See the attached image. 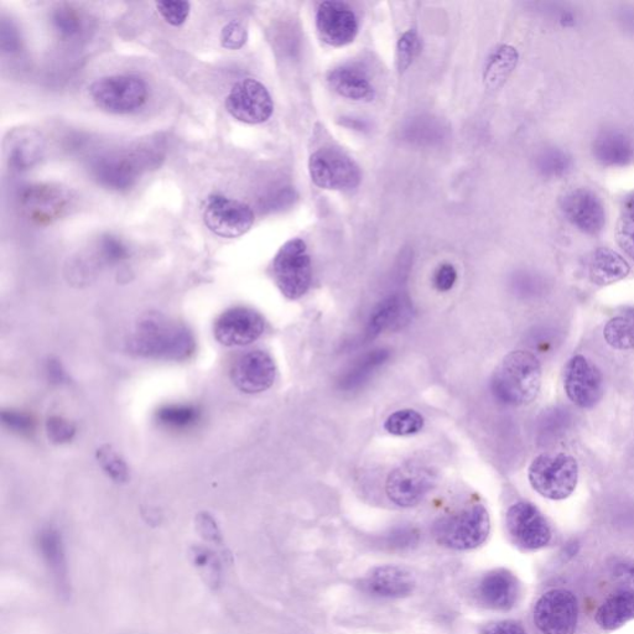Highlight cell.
<instances>
[{
	"label": "cell",
	"mask_w": 634,
	"mask_h": 634,
	"mask_svg": "<svg viewBox=\"0 0 634 634\" xmlns=\"http://www.w3.org/2000/svg\"><path fill=\"white\" fill-rule=\"evenodd\" d=\"M131 344L139 356L165 361H184L196 347L194 336L186 326L157 313L139 320Z\"/></svg>",
	"instance_id": "6da1fadb"
},
{
	"label": "cell",
	"mask_w": 634,
	"mask_h": 634,
	"mask_svg": "<svg viewBox=\"0 0 634 634\" xmlns=\"http://www.w3.org/2000/svg\"><path fill=\"white\" fill-rule=\"evenodd\" d=\"M542 387V366L533 353L513 351L503 358L491 379L493 396L501 403L522 407L537 398Z\"/></svg>",
	"instance_id": "7a4b0ae2"
},
{
	"label": "cell",
	"mask_w": 634,
	"mask_h": 634,
	"mask_svg": "<svg viewBox=\"0 0 634 634\" xmlns=\"http://www.w3.org/2000/svg\"><path fill=\"white\" fill-rule=\"evenodd\" d=\"M163 160L160 150L149 145L118 150L93 160L91 173L107 189L129 190L149 169L158 168Z\"/></svg>",
	"instance_id": "3957f363"
},
{
	"label": "cell",
	"mask_w": 634,
	"mask_h": 634,
	"mask_svg": "<svg viewBox=\"0 0 634 634\" xmlns=\"http://www.w3.org/2000/svg\"><path fill=\"white\" fill-rule=\"evenodd\" d=\"M491 532L490 514L482 504H471L434 523L436 542L445 548L471 550L481 547Z\"/></svg>",
	"instance_id": "277c9868"
},
{
	"label": "cell",
	"mask_w": 634,
	"mask_h": 634,
	"mask_svg": "<svg viewBox=\"0 0 634 634\" xmlns=\"http://www.w3.org/2000/svg\"><path fill=\"white\" fill-rule=\"evenodd\" d=\"M529 482L540 496L561 501L573 495L579 481L578 462L566 454H543L529 467Z\"/></svg>",
	"instance_id": "5b68a950"
},
{
	"label": "cell",
	"mask_w": 634,
	"mask_h": 634,
	"mask_svg": "<svg viewBox=\"0 0 634 634\" xmlns=\"http://www.w3.org/2000/svg\"><path fill=\"white\" fill-rule=\"evenodd\" d=\"M90 96L96 106L111 114L137 112L148 100V86L135 75L103 77L92 83Z\"/></svg>",
	"instance_id": "8992f818"
},
{
	"label": "cell",
	"mask_w": 634,
	"mask_h": 634,
	"mask_svg": "<svg viewBox=\"0 0 634 634\" xmlns=\"http://www.w3.org/2000/svg\"><path fill=\"white\" fill-rule=\"evenodd\" d=\"M273 275L285 298L296 300L308 293L313 270L303 239H291L279 249L273 261Z\"/></svg>",
	"instance_id": "52a82bcc"
},
{
	"label": "cell",
	"mask_w": 634,
	"mask_h": 634,
	"mask_svg": "<svg viewBox=\"0 0 634 634\" xmlns=\"http://www.w3.org/2000/svg\"><path fill=\"white\" fill-rule=\"evenodd\" d=\"M19 202L31 222L48 226L69 215L75 204V194L65 186L35 184L25 187Z\"/></svg>",
	"instance_id": "ba28073f"
},
{
	"label": "cell",
	"mask_w": 634,
	"mask_h": 634,
	"mask_svg": "<svg viewBox=\"0 0 634 634\" xmlns=\"http://www.w3.org/2000/svg\"><path fill=\"white\" fill-rule=\"evenodd\" d=\"M533 620L543 634H574L579 623L578 599L569 590L545 592L534 606Z\"/></svg>",
	"instance_id": "9c48e42d"
},
{
	"label": "cell",
	"mask_w": 634,
	"mask_h": 634,
	"mask_svg": "<svg viewBox=\"0 0 634 634\" xmlns=\"http://www.w3.org/2000/svg\"><path fill=\"white\" fill-rule=\"evenodd\" d=\"M311 180L325 190L348 191L361 183V171L350 157L340 150H317L309 161Z\"/></svg>",
	"instance_id": "30bf717a"
},
{
	"label": "cell",
	"mask_w": 634,
	"mask_h": 634,
	"mask_svg": "<svg viewBox=\"0 0 634 634\" xmlns=\"http://www.w3.org/2000/svg\"><path fill=\"white\" fill-rule=\"evenodd\" d=\"M438 482L430 467L408 462L389 474L386 492L389 500L402 508L418 506L434 490Z\"/></svg>",
	"instance_id": "8fae6325"
},
{
	"label": "cell",
	"mask_w": 634,
	"mask_h": 634,
	"mask_svg": "<svg viewBox=\"0 0 634 634\" xmlns=\"http://www.w3.org/2000/svg\"><path fill=\"white\" fill-rule=\"evenodd\" d=\"M207 228L216 236L238 238L251 230L256 216L251 207L226 196L213 195L204 212Z\"/></svg>",
	"instance_id": "7c38bea8"
},
{
	"label": "cell",
	"mask_w": 634,
	"mask_h": 634,
	"mask_svg": "<svg viewBox=\"0 0 634 634\" xmlns=\"http://www.w3.org/2000/svg\"><path fill=\"white\" fill-rule=\"evenodd\" d=\"M226 108L239 122L262 124L272 117L274 103L269 91L261 82L244 79L233 86L226 100Z\"/></svg>",
	"instance_id": "4fadbf2b"
},
{
	"label": "cell",
	"mask_w": 634,
	"mask_h": 634,
	"mask_svg": "<svg viewBox=\"0 0 634 634\" xmlns=\"http://www.w3.org/2000/svg\"><path fill=\"white\" fill-rule=\"evenodd\" d=\"M564 388L571 402L579 408L591 409L604 397V377L586 357L574 356L565 368Z\"/></svg>",
	"instance_id": "5bb4252c"
},
{
	"label": "cell",
	"mask_w": 634,
	"mask_h": 634,
	"mask_svg": "<svg viewBox=\"0 0 634 634\" xmlns=\"http://www.w3.org/2000/svg\"><path fill=\"white\" fill-rule=\"evenodd\" d=\"M506 524L514 543L523 549H543L552 540V529L547 519L532 503L513 504L508 509Z\"/></svg>",
	"instance_id": "9a60e30c"
},
{
	"label": "cell",
	"mask_w": 634,
	"mask_h": 634,
	"mask_svg": "<svg viewBox=\"0 0 634 634\" xmlns=\"http://www.w3.org/2000/svg\"><path fill=\"white\" fill-rule=\"evenodd\" d=\"M566 220L585 235H599L606 226L604 202L594 191L580 187L563 196L560 202Z\"/></svg>",
	"instance_id": "2e32d148"
},
{
	"label": "cell",
	"mask_w": 634,
	"mask_h": 634,
	"mask_svg": "<svg viewBox=\"0 0 634 634\" xmlns=\"http://www.w3.org/2000/svg\"><path fill=\"white\" fill-rule=\"evenodd\" d=\"M265 322L261 315L248 308L225 311L215 322V337L227 347L247 346L263 335Z\"/></svg>",
	"instance_id": "e0dca14e"
},
{
	"label": "cell",
	"mask_w": 634,
	"mask_h": 634,
	"mask_svg": "<svg viewBox=\"0 0 634 634\" xmlns=\"http://www.w3.org/2000/svg\"><path fill=\"white\" fill-rule=\"evenodd\" d=\"M277 377L273 358L264 351L243 353L233 363L231 379L239 391L258 394L268 391Z\"/></svg>",
	"instance_id": "ac0fdd59"
},
{
	"label": "cell",
	"mask_w": 634,
	"mask_h": 634,
	"mask_svg": "<svg viewBox=\"0 0 634 634\" xmlns=\"http://www.w3.org/2000/svg\"><path fill=\"white\" fill-rule=\"evenodd\" d=\"M316 27L326 44L342 48L355 41L358 34L356 14L346 3L329 0L320 4Z\"/></svg>",
	"instance_id": "d6986e66"
},
{
	"label": "cell",
	"mask_w": 634,
	"mask_h": 634,
	"mask_svg": "<svg viewBox=\"0 0 634 634\" xmlns=\"http://www.w3.org/2000/svg\"><path fill=\"white\" fill-rule=\"evenodd\" d=\"M521 586L516 576L506 569H496L482 576L475 596L482 607L493 611H509L517 605Z\"/></svg>",
	"instance_id": "ffe728a7"
},
{
	"label": "cell",
	"mask_w": 634,
	"mask_h": 634,
	"mask_svg": "<svg viewBox=\"0 0 634 634\" xmlns=\"http://www.w3.org/2000/svg\"><path fill=\"white\" fill-rule=\"evenodd\" d=\"M415 586L417 579L412 570L397 565L379 566L363 580V589L382 599H403L413 594Z\"/></svg>",
	"instance_id": "44dd1931"
},
{
	"label": "cell",
	"mask_w": 634,
	"mask_h": 634,
	"mask_svg": "<svg viewBox=\"0 0 634 634\" xmlns=\"http://www.w3.org/2000/svg\"><path fill=\"white\" fill-rule=\"evenodd\" d=\"M36 547H38L41 558L53 575L60 594L69 596V569H67L64 539H62L59 529L54 527L41 529L36 535Z\"/></svg>",
	"instance_id": "7402d4cb"
},
{
	"label": "cell",
	"mask_w": 634,
	"mask_h": 634,
	"mask_svg": "<svg viewBox=\"0 0 634 634\" xmlns=\"http://www.w3.org/2000/svg\"><path fill=\"white\" fill-rule=\"evenodd\" d=\"M592 153L607 168H625L634 161V139L620 129H606L597 134Z\"/></svg>",
	"instance_id": "603a6c76"
},
{
	"label": "cell",
	"mask_w": 634,
	"mask_h": 634,
	"mask_svg": "<svg viewBox=\"0 0 634 634\" xmlns=\"http://www.w3.org/2000/svg\"><path fill=\"white\" fill-rule=\"evenodd\" d=\"M45 142L43 135L34 129H19L9 135L5 143V154L12 168L29 170L43 158Z\"/></svg>",
	"instance_id": "cb8c5ba5"
},
{
	"label": "cell",
	"mask_w": 634,
	"mask_h": 634,
	"mask_svg": "<svg viewBox=\"0 0 634 634\" xmlns=\"http://www.w3.org/2000/svg\"><path fill=\"white\" fill-rule=\"evenodd\" d=\"M587 265L591 282L600 287L620 282L631 270L625 259L610 248L595 249Z\"/></svg>",
	"instance_id": "d4e9b609"
},
{
	"label": "cell",
	"mask_w": 634,
	"mask_h": 634,
	"mask_svg": "<svg viewBox=\"0 0 634 634\" xmlns=\"http://www.w3.org/2000/svg\"><path fill=\"white\" fill-rule=\"evenodd\" d=\"M412 309L402 296H389L379 304L368 322L367 336L372 339L383 331L397 330L408 324Z\"/></svg>",
	"instance_id": "484cf974"
},
{
	"label": "cell",
	"mask_w": 634,
	"mask_h": 634,
	"mask_svg": "<svg viewBox=\"0 0 634 634\" xmlns=\"http://www.w3.org/2000/svg\"><path fill=\"white\" fill-rule=\"evenodd\" d=\"M634 618V592L622 589L599 607L595 621L602 630L615 631Z\"/></svg>",
	"instance_id": "4316f807"
},
{
	"label": "cell",
	"mask_w": 634,
	"mask_h": 634,
	"mask_svg": "<svg viewBox=\"0 0 634 634\" xmlns=\"http://www.w3.org/2000/svg\"><path fill=\"white\" fill-rule=\"evenodd\" d=\"M329 83L340 96L353 101H371L374 88L363 72L353 67H339L329 75Z\"/></svg>",
	"instance_id": "83f0119b"
},
{
	"label": "cell",
	"mask_w": 634,
	"mask_h": 634,
	"mask_svg": "<svg viewBox=\"0 0 634 634\" xmlns=\"http://www.w3.org/2000/svg\"><path fill=\"white\" fill-rule=\"evenodd\" d=\"M518 51L511 45H501L493 51L487 61L485 85L490 91L500 90L518 64Z\"/></svg>",
	"instance_id": "f1b7e54d"
},
{
	"label": "cell",
	"mask_w": 634,
	"mask_h": 634,
	"mask_svg": "<svg viewBox=\"0 0 634 634\" xmlns=\"http://www.w3.org/2000/svg\"><path fill=\"white\" fill-rule=\"evenodd\" d=\"M573 166V157L555 145L545 147L535 155V169L545 179L564 178L573 170Z\"/></svg>",
	"instance_id": "f546056e"
},
{
	"label": "cell",
	"mask_w": 634,
	"mask_h": 634,
	"mask_svg": "<svg viewBox=\"0 0 634 634\" xmlns=\"http://www.w3.org/2000/svg\"><path fill=\"white\" fill-rule=\"evenodd\" d=\"M607 344L616 350L634 348V309H628L620 316L607 322L604 330Z\"/></svg>",
	"instance_id": "4dcf8cb0"
},
{
	"label": "cell",
	"mask_w": 634,
	"mask_h": 634,
	"mask_svg": "<svg viewBox=\"0 0 634 634\" xmlns=\"http://www.w3.org/2000/svg\"><path fill=\"white\" fill-rule=\"evenodd\" d=\"M51 24L60 38L72 40L79 38L82 31L85 30V18L80 9L72 7V5H59L54 12L51 13Z\"/></svg>",
	"instance_id": "1f68e13d"
},
{
	"label": "cell",
	"mask_w": 634,
	"mask_h": 634,
	"mask_svg": "<svg viewBox=\"0 0 634 634\" xmlns=\"http://www.w3.org/2000/svg\"><path fill=\"white\" fill-rule=\"evenodd\" d=\"M157 420L165 428L186 430L199 423L200 410L192 405H166L158 410Z\"/></svg>",
	"instance_id": "d6a6232c"
},
{
	"label": "cell",
	"mask_w": 634,
	"mask_h": 634,
	"mask_svg": "<svg viewBox=\"0 0 634 634\" xmlns=\"http://www.w3.org/2000/svg\"><path fill=\"white\" fill-rule=\"evenodd\" d=\"M192 564L199 569L202 578L211 589H218L222 582V565L220 556L211 549L194 547L190 552Z\"/></svg>",
	"instance_id": "836d02e7"
},
{
	"label": "cell",
	"mask_w": 634,
	"mask_h": 634,
	"mask_svg": "<svg viewBox=\"0 0 634 634\" xmlns=\"http://www.w3.org/2000/svg\"><path fill=\"white\" fill-rule=\"evenodd\" d=\"M424 424L422 414L413 409H403L389 415L384 423V429L392 435L408 436L418 434L419 431L423 430Z\"/></svg>",
	"instance_id": "e575fe53"
},
{
	"label": "cell",
	"mask_w": 634,
	"mask_h": 634,
	"mask_svg": "<svg viewBox=\"0 0 634 634\" xmlns=\"http://www.w3.org/2000/svg\"><path fill=\"white\" fill-rule=\"evenodd\" d=\"M388 356L389 353L387 351L378 350L362 358V360L347 373L344 382H342V386L347 389L360 386L361 383L365 382L366 379L371 376L376 368L383 365Z\"/></svg>",
	"instance_id": "d590c367"
},
{
	"label": "cell",
	"mask_w": 634,
	"mask_h": 634,
	"mask_svg": "<svg viewBox=\"0 0 634 634\" xmlns=\"http://www.w3.org/2000/svg\"><path fill=\"white\" fill-rule=\"evenodd\" d=\"M540 12L561 28L571 29L578 27L581 22L579 10L573 5L559 2L538 4Z\"/></svg>",
	"instance_id": "8d00e7d4"
},
{
	"label": "cell",
	"mask_w": 634,
	"mask_h": 634,
	"mask_svg": "<svg viewBox=\"0 0 634 634\" xmlns=\"http://www.w3.org/2000/svg\"><path fill=\"white\" fill-rule=\"evenodd\" d=\"M419 53L420 39L417 31L408 30L400 36L397 44V67L400 74H404L413 65Z\"/></svg>",
	"instance_id": "74e56055"
},
{
	"label": "cell",
	"mask_w": 634,
	"mask_h": 634,
	"mask_svg": "<svg viewBox=\"0 0 634 634\" xmlns=\"http://www.w3.org/2000/svg\"><path fill=\"white\" fill-rule=\"evenodd\" d=\"M97 254L103 263L118 264L129 257V249L122 239L106 235L102 236L97 243Z\"/></svg>",
	"instance_id": "f35d334b"
},
{
	"label": "cell",
	"mask_w": 634,
	"mask_h": 634,
	"mask_svg": "<svg viewBox=\"0 0 634 634\" xmlns=\"http://www.w3.org/2000/svg\"><path fill=\"white\" fill-rule=\"evenodd\" d=\"M98 461L107 475L117 482L128 480V469L124 461L109 446L98 450Z\"/></svg>",
	"instance_id": "ab89813d"
},
{
	"label": "cell",
	"mask_w": 634,
	"mask_h": 634,
	"mask_svg": "<svg viewBox=\"0 0 634 634\" xmlns=\"http://www.w3.org/2000/svg\"><path fill=\"white\" fill-rule=\"evenodd\" d=\"M190 3L187 2H159L158 13L166 23L173 27H181L190 15Z\"/></svg>",
	"instance_id": "60d3db41"
},
{
	"label": "cell",
	"mask_w": 634,
	"mask_h": 634,
	"mask_svg": "<svg viewBox=\"0 0 634 634\" xmlns=\"http://www.w3.org/2000/svg\"><path fill=\"white\" fill-rule=\"evenodd\" d=\"M248 40V31L246 27L238 20L228 23L222 30L221 43L223 48L228 50H239L246 45Z\"/></svg>",
	"instance_id": "b9f144b4"
},
{
	"label": "cell",
	"mask_w": 634,
	"mask_h": 634,
	"mask_svg": "<svg viewBox=\"0 0 634 634\" xmlns=\"http://www.w3.org/2000/svg\"><path fill=\"white\" fill-rule=\"evenodd\" d=\"M46 429H48L49 439L56 444L69 443L76 434L74 424L60 417L50 418L46 424Z\"/></svg>",
	"instance_id": "7bdbcfd3"
},
{
	"label": "cell",
	"mask_w": 634,
	"mask_h": 634,
	"mask_svg": "<svg viewBox=\"0 0 634 634\" xmlns=\"http://www.w3.org/2000/svg\"><path fill=\"white\" fill-rule=\"evenodd\" d=\"M2 419L3 424L14 433L30 435L34 431V420L28 414L5 410Z\"/></svg>",
	"instance_id": "ee69618b"
},
{
	"label": "cell",
	"mask_w": 634,
	"mask_h": 634,
	"mask_svg": "<svg viewBox=\"0 0 634 634\" xmlns=\"http://www.w3.org/2000/svg\"><path fill=\"white\" fill-rule=\"evenodd\" d=\"M617 241L627 256L634 261V217L625 215L618 222Z\"/></svg>",
	"instance_id": "f6af8a7d"
},
{
	"label": "cell",
	"mask_w": 634,
	"mask_h": 634,
	"mask_svg": "<svg viewBox=\"0 0 634 634\" xmlns=\"http://www.w3.org/2000/svg\"><path fill=\"white\" fill-rule=\"evenodd\" d=\"M456 280L457 272L454 265L443 264L440 265L434 274V287L441 293H446V291L454 288Z\"/></svg>",
	"instance_id": "bcb514c9"
},
{
	"label": "cell",
	"mask_w": 634,
	"mask_h": 634,
	"mask_svg": "<svg viewBox=\"0 0 634 634\" xmlns=\"http://www.w3.org/2000/svg\"><path fill=\"white\" fill-rule=\"evenodd\" d=\"M22 48V40L18 33V29L14 27L12 22L3 20L2 22V49L4 53H17Z\"/></svg>",
	"instance_id": "7dc6e473"
},
{
	"label": "cell",
	"mask_w": 634,
	"mask_h": 634,
	"mask_svg": "<svg viewBox=\"0 0 634 634\" xmlns=\"http://www.w3.org/2000/svg\"><path fill=\"white\" fill-rule=\"evenodd\" d=\"M612 575L623 589L634 592V563L632 561H620L612 568Z\"/></svg>",
	"instance_id": "c3c4849f"
},
{
	"label": "cell",
	"mask_w": 634,
	"mask_h": 634,
	"mask_svg": "<svg viewBox=\"0 0 634 634\" xmlns=\"http://www.w3.org/2000/svg\"><path fill=\"white\" fill-rule=\"evenodd\" d=\"M482 634H528L522 623L512 620L488 623L482 628Z\"/></svg>",
	"instance_id": "681fc988"
},
{
	"label": "cell",
	"mask_w": 634,
	"mask_h": 634,
	"mask_svg": "<svg viewBox=\"0 0 634 634\" xmlns=\"http://www.w3.org/2000/svg\"><path fill=\"white\" fill-rule=\"evenodd\" d=\"M199 529L202 537H204L207 542L215 544L222 543L220 530H218L216 522L213 521L209 514H202V516H200Z\"/></svg>",
	"instance_id": "f907efd6"
},
{
	"label": "cell",
	"mask_w": 634,
	"mask_h": 634,
	"mask_svg": "<svg viewBox=\"0 0 634 634\" xmlns=\"http://www.w3.org/2000/svg\"><path fill=\"white\" fill-rule=\"evenodd\" d=\"M616 17L621 27L634 36V8L623 5L617 10Z\"/></svg>",
	"instance_id": "816d5d0a"
},
{
	"label": "cell",
	"mask_w": 634,
	"mask_h": 634,
	"mask_svg": "<svg viewBox=\"0 0 634 634\" xmlns=\"http://www.w3.org/2000/svg\"><path fill=\"white\" fill-rule=\"evenodd\" d=\"M48 373L49 377L53 379L54 382H62L65 378V373L62 371L61 365L57 361H51L48 365Z\"/></svg>",
	"instance_id": "f5cc1de1"
},
{
	"label": "cell",
	"mask_w": 634,
	"mask_h": 634,
	"mask_svg": "<svg viewBox=\"0 0 634 634\" xmlns=\"http://www.w3.org/2000/svg\"><path fill=\"white\" fill-rule=\"evenodd\" d=\"M626 215L634 217V192L626 200Z\"/></svg>",
	"instance_id": "db71d44e"
}]
</instances>
